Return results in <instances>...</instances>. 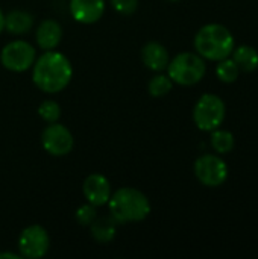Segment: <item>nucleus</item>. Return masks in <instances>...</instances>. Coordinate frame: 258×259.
Here are the masks:
<instances>
[{"mask_svg":"<svg viewBox=\"0 0 258 259\" xmlns=\"http://www.w3.org/2000/svg\"><path fill=\"white\" fill-rule=\"evenodd\" d=\"M111 217L119 223L143 222L151 214L149 199L135 188L123 187L117 190L108 200Z\"/></svg>","mask_w":258,"mask_h":259,"instance_id":"7ed1b4c3","label":"nucleus"},{"mask_svg":"<svg viewBox=\"0 0 258 259\" xmlns=\"http://www.w3.org/2000/svg\"><path fill=\"white\" fill-rule=\"evenodd\" d=\"M62 38V27L55 20H44L36 29V42L43 50H53Z\"/></svg>","mask_w":258,"mask_h":259,"instance_id":"ddd939ff","label":"nucleus"},{"mask_svg":"<svg viewBox=\"0 0 258 259\" xmlns=\"http://www.w3.org/2000/svg\"><path fill=\"white\" fill-rule=\"evenodd\" d=\"M217 62L219 64L216 67V76L219 77V80L224 82V83H234L239 79V74H240V68L234 62V59L228 56V58L220 59Z\"/></svg>","mask_w":258,"mask_h":259,"instance_id":"a211bd4d","label":"nucleus"},{"mask_svg":"<svg viewBox=\"0 0 258 259\" xmlns=\"http://www.w3.org/2000/svg\"><path fill=\"white\" fill-rule=\"evenodd\" d=\"M228 165L217 155H202L195 162V175L198 181L210 188L220 187L228 179Z\"/></svg>","mask_w":258,"mask_h":259,"instance_id":"0eeeda50","label":"nucleus"},{"mask_svg":"<svg viewBox=\"0 0 258 259\" xmlns=\"http://www.w3.org/2000/svg\"><path fill=\"white\" fill-rule=\"evenodd\" d=\"M38 115L47 123H56L61 117V106L55 100H44L38 106Z\"/></svg>","mask_w":258,"mask_h":259,"instance_id":"aec40b11","label":"nucleus"},{"mask_svg":"<svg viewBox=\"0 0 258 259\" xmlns=\"http://www.w3.org/2000/svg\"><path fill=\"white\" fill-rule=\"evenodd\" d=\"M41 144L47 153L53 156H65L73 150L75 138L64 124L49 123V126L43 131Z\"/></svg>","mask_w":258,"mask_h":259,"instance_id":"1a4fd4ad","label":"nucleus"},{"mask_svg":"<svg viewBox=\"0 0 258 259\" xmlns=\"http://www.w3.org/2000/svg\"><path fill=\"white\" fill-rule=\"evenodd\" d=\"M75 217H76V220H78V223L81 226H90L94 222V219L97 217L96 206L91 205V203H85V205H82V206H79L76 209Z\"/></svg>","mask_w":258,"mask_h":259,"instance_id":"412c9836","label":"nucleus"},{"mask_svg":"<svg viewBox=\"0 0 258 259\" xmlns=\"http://www.w3.org/2000/svg\"><path fill=\"white\" fill-rule=\"evenodd\" d=\"M50 246L49 234L44 228L38 225H32L26 228L18 238V250L20 256L29 259L43 258Z\"/></svg>","mask_w":258,"mask_h":259,"instance_id":"6e6552de","label":"nucleus"},{"mask_svg":"<svg viewBox=\"0 0 258 259\" xmlns=\"http://www.w3.org/2000/svg\"><path fill=\"white\" fill-rule=\"evenodd\" d=\"M71 17L82 24L99 21L105 12V0H70Z\"/></svg>","mask_w":258,"mask_h":259,"instance_id":"9b49d317","label":"nucleus"},{"mask_svg":"<svg viewBox=\"0 0 258 259\" xmlns=\"http://www.w3.org/2000/svg\"><path fill=\"white\" fill-rule=\"evenodd\" d=\"M32 80L44 93H59L71 80L73 68L65 55L55 50H46L33 62Z\"/></svg>","mask_w":258,"mask_h":259,"instance_id":"f257e3e1","label":"nucleus"},{"mask_svg":"<svg viewBox=\"0 0 258 259\" xmlns=\"http://www.w3.org/2000/svg\"><path fill=\"white\" fill-rule=\"evenodd\" d=\"M233 59L239 65L240 71L252 73L258 68V50L252 46L242 44L239 47H234L233 50Z\"/></svg>","mask_w":258,"mask_h":259,"instance_id":"2eb2a0df","label":"nucleus"},{"mask_svg":"<svg viewBox=\"0 0 258 259\" xmlns=\"http://www.w3.org/2000/svg\"><path fill=\"white\" fill-rule=\"evenodd\" d=\"M236 47L231 30L219 23L202 26L195 36V49L199 56L208 61H220L228 58Z\"/></svg>","mask_w":258,"mask_h":259,"instance_id":"f03ea898","label":"nucleus"},{"mask_svg":"<svg viewBox=\"0 0 258 259\" xmlns=\"http://www.w3.org/2000/svg\"><path fill=\"white\" fill-rule=\"evenodd\" d=\"M82 190H84V196L88 200V203H91L94 206H102V205L108 203V200L111 197V184L103 175H99V173L90 175L84 181Z\"/></svg>","mask_w":258,"mask_h":259,"instance_id":"9d476101","label":"nucleus"},{"mask_svg":"<svg viewBox=\"0 0 258 259\" xmlns=\"http://www.w3.org/2000/svg\"><path fill=\"white\" fill-rule=\"evenodd\" d=\"M141 61L149 70L163 71L167 68L170 58H169L167 49L163 44H160L157 41H151V42L144 44L141 49Z\"/></svg>","mask_w":258,"mask_h":259,"instance_id":"f8f14e48","label":"nucleus"},{"mask_svg":"<svg viewBox=\"0 0 258 259\" xmlns=\"http://www.w3.org/2000/svg\"><path fill=\"white\" fill-rule=\"evenodd\" d=\"M167 2H179V0H167Z\"/></svg>","mask_w":258,"mask_h":259,"instance_id":"393cba45","label":"nucleus"},{"mask_svg":"<svg viewBox=\"0 0 258 259\" xmlns=\"http://www.w3.org/2000/svg\"><path fill=\"white\" fill-rule=\"evenodd\" d=\"M0 258H9V259H18L20 255H15V253H9V252H2L0 253Z\"/></svg>","mask_w":258,"mask_h":259,"instance_id":"5701e85b","label":"nucleus"},{"mask_svg":"<svg viewBox=\"0 0 258 259\" xmlns=\"http://www.w3.org/2000/svg\"><path fill=\"white\" fill-rule=\"evenodd\" d=\"M111 5L117 12L123 15H131L137 11L138 0H111Z\"/></svg>","mask_w":258,"mask_h":259,"instance_id":"4be33fe9","label":"nucleus"},{"mask_svg":"<svg viewBox=\"0 0 258 259\" xmlns=\"http://www.w3.org/2000/svg\"><path fill=\"white\" fill-rule=\"evenodd\" d=\"M173 88V82L169 76L164 74H157L154 76L149 83H148V91L152 97H163L169 94Z\"/></svg>","mask_w":258,"mask_h":259,"instance_id":"6ab92c4d","label":"nucleus"},{"mask_svg":"<svg viewBox=\"0 0 258 259\" xmlns=\"http://www.w3.org/2000/svg\"><path fill=\"white\" fill-rule=\"evenodd\" d=\"M116 226L117 222L109 217H96L94 222L90 225L91 235L97 243H109L116 237Z\"/></svg>","mask_w":258,"mask_h":259,"instance_id":"dca6fc26","label":"nucleus"},{"mask_svg":"<svg viewBox=\"0 0 258 259\" xmlns=\"http://www.w3.org/2000/svg\"><path fill=\"white\" fill-rule=\"evenodd\" d=\"M33 26V15L27 11L15 9L5 15V29L9 33H26Z\"/></svg>","mask_w":258,"mask_h":259,"instance_id":"4468645a","label":"nucleus"},{"mask_svg":"<svg viewBox=\"0 0 258 259\" xmlns=\"http://www.w3.org/2000/svg\"><path fill=\"white\" fill-rule=\"evenodd\" d=\"M3 29H5V14L2 12V8H0V33Z\"/></svg>","mask_w":258,"mask_h":259,"instance_id":"b1692460","label":"nucleus"},{"mask_svg":"<svg viewBox=\"0 0 258 259\" xmlns=\"http://www.w3.org/2000/svg\"><path fill=\"white\" fill-rule=\"evenodd\" d=\"M211 147L220 153V155H225V153H230L234 146H236V140H234V135L230 132V131H225V129H214L211 131Z\"/></svg>","mask_w":258,"mask_h":259,"instance_id":"f3484780","label":"nucleus"},{"mask_svg":"<svg viewBox=\"0 0 258 259\" xmlns=\"http://www.w3.org/2000/svg\"><path fill=\"white\" fill-rule=\"evenodd\" d=\"M205 73H207L205 61L198 53H190V52L179 53L172 61H169L167 65V76L172 79V82L182 87L196 85L204 79Z\"/></svg>","mask_w":258,"mask_h":259,"instance_id":"20e7f679","label":"nucleus"},{"mask_svg":"<svg viewBox=\"0 0 258 259\" xmlns=\"http://www.w3.org/2000/svg\"><path fill=\"white\" fill-rule=\"evenodd\" d=\"M227 115V106L224 100L216 94H204L195 105L193 120L198 129L211 132L222 126Z\"/></svg>","mask_w":258,"mask_h":259,"instance_id":"39448f33","label":"nucleus"},{"mask_svg":"<svg viewBox=\"0 0 258 259\" xmlns=\"http://www.w3.org/2000/svg\"><path fill=\"white\" fill-rule=\"evenodd\" d=\"M35 59H36L35 47L21 39L8 42L0 53L2 65L14 73H21L29 70L33 65Z\"/></svg>","mask_w":258,"mask_h":259,"instance_id":"423d86ee","label":"nucleus"}]
</instances>
